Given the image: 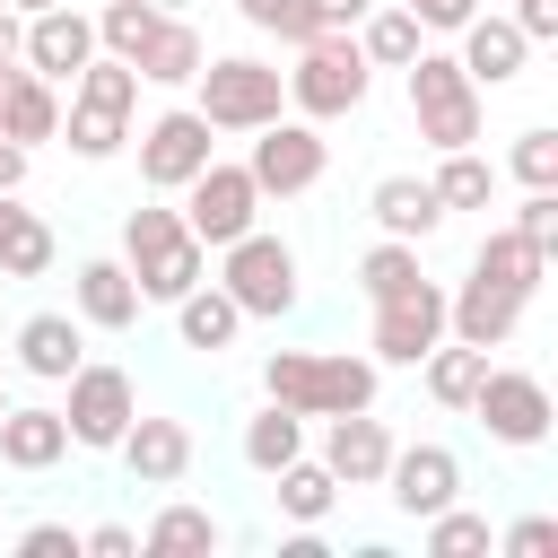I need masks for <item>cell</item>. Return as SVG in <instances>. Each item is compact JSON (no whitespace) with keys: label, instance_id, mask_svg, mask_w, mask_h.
<instances>
[{"label":"cell","instance_id":"7402d4cb","mask_svg":"<svg viewBox=\"0 0 558 558\" xmlns=\"http://www.w3.org/2000/svg\"><path fill=\"white\" fill-rule=\"evenodd\" d=\"M523 61H532V35H523L514 17H471V26H462V70L480 78V96H488V87H514Z\"/></svg>","mask_w":558,"mask_h":558},{"label":"cell","instance_id":"f907efd6","mask_svg":"<svg viewBox=\"0 0 558 558\" xmlns=\"http://www.w3.org/2000/svg\"><path fill=\"white\" fill-rule=\"evenodd\" d=\"M0 410H9V392H0Z\"/></svg>","mask_w":558,"mask_h":558},{"label":"cell","instance_id":"2e32d148","mask_svg":"<svg viewBox=\"0 0 558 558\" xmlns=\"http://www.w3.org/2000/svg\"><path fill=\"white\" fill-rule=\"evenodd\" d=\"M140 305H148V296H140V279H131L122 253H96V262L70 270V314H78L87 331H131Z\"/></svg>","mask_w":558,"mask_h":558},{"label":"cell","instance_id":"ac0fdd59","mask_svg":"<svg viewBox=\"0 0 558 558\" xmlns=\"http://www.w3.org/2000/svg\"><path fill=\"white\" fill-rule=\"evenodd\" d=\"M113 453H122V471H131L140 488H174V480L192 471V427H183V418H148V410H140V418L122 427V445H113Z\"/></svg>","mask_w":558,"mask_h":558},{"label":"cell","instance_id":"ba28073f","mask_svg":"<svg viewBox=\"0 0 558 558\" xmlns=\"http://www.w3.org/2000/svg\"><path fill=\"white\" fill-rule=\"evenodd\" d=\"M183 227L218 253V244H235V235H253L262 227V183H253V166L244 157H209L192 183H183Z\"/></svg>","mask_w":558,"mask_h":558},{"label":"cell","instance_id":"e0dca14e","mask_svg":"<svg viewBox=\"0 0 558 558\" xmlns=\"http://www.w3.org/2000/svg\"><path fill=\"white\" fill-rule=\"evenodd\" d=\"M323 462H331L340 488H384V471H392V427H384L375 410H340V418H323Z\"/></svg>","mask_w":558,"mask_h":558},{"label":"cell","instance_id":"4316f807","mask_svg":"<svg viewBox=\"0 0 558 558\" xmlns=\"http://www.w3.org/2000/svg\"><path fill=\"white\" fill-rule=\"evenodd\" d=\"M418 384H427V401L436 410H471V392L488 384V349H471V340H436L427 357H418Z\"/></svg>","mask_w":558,"mask_h":558},{"label":"cell","instance_id":"f35d334b","mask_svg":"<svg viewBox=\"0 0 558 558\" xmlns=\"http://www.w3.org/2000/svg\"><path fill=\"white\" fill-rule=\"evenodd\" d=\"M235 17H244L253 35H279L288 52H296V44H314V17H305V0H235Z\"/></svg>","mask_w":558,"mask_h":558},{"label":"cell","instance_id":"5b68a950","mask_svg":"<svg viewBox=\"0 0 558 558\" xmlns=\"http://www.w3.org/2000/svg\"><path fill=\"white\" fill-rule=\"evenodd\" d=\"M366 87H375V61L357 52V35H314V44H296L288 113H305V122H340V113L366 105Z\"/></svg>","mask_w":558,"mask_h":558},{"label":"cell","instance_id":"836d02e7","mask_svg":"<svg viewBox=\"0 0 558 558\" xmlns=\"http://www.w3.org/2000/svg\"><path fill=\"white\" fill-rule=\"evenodd\" d=\"M427 183H436V201H445V209H488V201H497V166H488L480 148H445Z\"/></svg>","mask_w":558,"mask_h":558},{"label":"cell","instance_id":"52a82bcc","mask_svg":"<svg viewBox=\"0 0 558 558\" xmlns=\"http://www.w3.org/2000/svg\"><path fill=\"white\" fill-rule=\"evenodd\" d=\"M218 288L244 305V323H279V314H296V244H279V235H235V244H218Z\"/></svg>","mask_w":558,"mask_h":558},{"label":"cell","instance_id":"bcb514c9","mask_svg":"<svg viewBox=\"0 0 558 558\" xmlns=\"http://www.w3.org/2000/svg\"><path fill=\"white\" fill-rule=\"evenodd\" d=\"M506 17H514V26L532 35V44H558V0H514Z\"/></svg>","mask_w":558,"mask_h":558},{"label":"cell","instance_id":"9c48e42d","mask_svg":"<svg viewBox=\"0 0 558 558\" xmlns=\"http://www.w3.org/2000/svg\"><path fill=\"white\" fill-rule=\"evenodd\" d=\"M244 166H253L262 201H296V192H314V183H323V166H331V140H323V122H305V113H279V122H262V131H253Z\"/></svg>","mask_w":558,"mask_h":558},{"label":"cell","instance_id":"9a60e30c","mask_svg":"<svg viewBox=\"0 0 558 558\" xmlns=\"http://www.w3.org/2000/svg\"><path fill=\"white\" fill-rule=\"evenodd\" d=\"M87 61H96V17H87V9L52 0V9H35V17H26V70H44L52 87H70Z\"/></svg>","mask_w":558,"mask_h":558},{"label":"cell","instance_id":"f6af8a7d","mask_svg":"<svg viewBox=\"0 0 558 558\" xmlns=\"http://www.w3.org/2000/svg\"><path fill=\"white\" fill-rule=\"evenodd\" d=\"M78 549H87V558H131L140 532H131V523H96V532H78Z\"/></svg>","mask_w":558,"mask_h":558},{"label":"cell","instance_id":"f546056e","mask_svg":"<svg viewBox=\"0 0 558 558\" xmlns=\"http://www.w3.org/2000/svg\"><path fill=\"white\" fill-rule=\"evenodd\" d=\"M357 52H366L375 70H410V61L427 52V26H418L401 0H375V9H366V26H357Z\"/></svg>","mask_w":558,"mask_h":558},{"label":"cell","instance_id":"83f0119b","mask_svg":"<svg viewBox=\"0 0 558 558\" xmlns=\"http://www.w3.org/2000/svg\"><path fill=\"white\" fill-rule=\"evenodd\" d=\"M471 270H480L488 288L523 296V305H532V288L549 279V262H541V253H532V244H523L514 227H488V235H480V253H471Z\"/></svg>","mask_w":558,"mask_h":558},{"label":"cell","instance_id":"f1b7e54d","mask_svg":"<svg viewBox=\"0 0 558 558\" xmlns=\"http://www.w3.org/2000/svg\"><path fill=\"white\" fill-rule=\"evenodd\" d=\"M52 253H61V235H52L35 209H17V192H9V201H0V279H44Z\"/></svg>","mask_w":558,"mask_h":558},{"label":"cell","instance_id":"4fadbf2b","mask_svg":"<svg viewBox=\"0 0 558 558\" xmlns=\"http://www.w3.org/2000/svg\"><path fill=\"white\" fill-rule=\"evenodd\" d=\"M436 340H445V288H436V279H410L401 296L375 305V331H366L375 366H418Z\"/></svg>","mask_w":558,"mask_h":558},{"label":"cell","instance_id":"60d3db41","mask_svg":"<svg viewBox=\"0 0 558 558\" xmlns=\"http://www.w3.org/2000/svg\"><path fill=\"white\" fill-rule=\"evenodd\" d=\"M497 549H506V558H549V549H558V514H514V523L497 532Z\"/></svg>","mask_w":558,"mask_h":558},{"label":"cell","instance_id":"603a6c76","mask_svg":"<svg viewBox=\"0 0 558 558\" xmlns=\"http://www.w3.org/2000/svg\"><path fill=\"white\" fill-rule=\"evenodd\" d=\"M0 131L17 140V148H35V140H61V87L44 78V70H9L0 78Z\"/></svg>","mask_w":558,"mask_h":558},{"label":"cell","instance_id":"c3c4849f","mask_svg":"<svg viewBox=\"0 0 558 558\" xmlns=\"http://www.w3.org/2000/svg\"><path fill=\"white\" fill-rule=\"evenodd\" d=\"M26 157H35V148H17V140L0 131V192H17V183H26Z\"/></svg>","mask_w":558,"mask_h":558},{"label":"cell","instance_id":"ab89813d","mask_svg":"<svg viewBox=\"0 0 558 558\" xmlns=\"http://www.w3.org/2000/svg\"><path fill=\"white\" fill-rule=\"evenodd\" d=\"M506 227H514L541 262H558V192H523V209H514Z\"/></svg>","mask_w":558,"mask_h":558},{"label":"cell","instance_id":"7a4b0ae2","mask_svg":"<svg viewBox=\"0 0 558 558\" xmlns=\"http://www.w3.org/2000/svg\"><path fill=\"white\" fill-rule=\"evenodd\" d=\"M122 262H131V279H140V296L148 305H174V296H192L201 279H209V244L183 227V209H166V201H140L131 218H122Z\"/></svg>","mask_w":558,"mask_h":558},{"label":"cell","instance_id":"816d5d0a","mask_svg":"<svg viewBox=\"0 0 558 558\" xmlns=\"http://www.w3.org/2000/svg\"><path fill=\"white\" fill-rule=\"evenodd\" d=\"M0 201H9V192H0Z\"/></svg>","mask_w":558,"mask_h":558},{"label":"cell","instance_id":"b9f144b4","mask_svg":"<svg viewBox=\"0 0 558 558\" xmlns=\"http://www.w3.org/2000/svg\"><path fill=\"white\" fill-rule=\"evenodd\" d=\"M401 9H410L427 35H462V26L480 17V0H401Z\"/></svg>","mask_w":558,"mask_h":558},{"label":"cell","instance_id":"7bdbcfd3","mask_svg":"<svg viewBox=\"0 0 558 558\" xmlns=\"http://www.w3.org/2000/svg\"><path fill=\"white\" fill-rule=\"evenodd\" d=\"M17 558H78V532L70 523H26L17 532Z\"/></svg>","mask_w":558,"mask_h":558},{"label":"cell","instance_id":"30bf717a","mask_svg":"<svg viewBox=\"0 0 558 558\" xmlns=\"http://www.w3.org/2000/svg\"><path fill=\"white\" fill-rule=\"evenodd\" d=\"M471 418L488 427V445L532 453V445H549L558 401H549V384H541V375H523V366H488V384L471 392Z\"/></svg>","mask_w":558,"mask_h":558},{"label":"cell","instance_id":"f5cc1de1","mask_svg":"<svg viewBox=\"0 0 558 558\" xmlns=\"http://www.w3.org/2000/svg\"><path fill=\"white\" fill-rule=\"evenodd\" d=\"M0 78H9V70H0Z\"/></svg>","mask_w":558,"mask_h":558},{"label":"cell","instance_id":"277c9868","mask_svg":"<svg viewBox=\"0 0 558 558\" xmlns=\"http://www.w3.org/2000/svg\"><path fill=\"white\" fill-rule=\"evenodd\" d=\"M192 105L209 113V131L253 140L262 122H279V113H288V70H279V61H253V52H218V61H201Z\"/></svg>","mask_w":558,"mask_h":558},{"label":"cell","instance_id":"3957f363","mask_svg":"<svg viewBox=\"0 0 558 558\" xmlns=\"http://www.w3.org/2000/svg\"><path fill=\"white\" fill-rule=\"evenodd\" d=\"M131 113H140V70L113 61V52H96V61L70 78V105H61L70 157H87V166L122 157V148H131Z\"/></svg>","mask_w":558,"mask_h":558},{"label":"cell","instance_id":"ffe728a7","mask_svg":"<svg viewBox=\"0 0 558 558\" xmlns=\"http://www.w3.org/2000/svg\"><path fill=\"white\" fill-rule=\"evenodd\" d=\"M514 323H523V296L488 288L480 270H471L462 288H445V331H453V340H471V349H506Z\"/></svg>","mask_w":558,"mask_h":558},{"label":"cell","instance_id":"7c38bea8","mask_svg":"<svg viewBox=\"0 0 558 558\" xmlns=\"http://www.w3.org/2000/svg\"><path fill=\"white\" fill-rule=\"evenodd\" d=\"M61 418H70V445H78V453H113V445H122V427L140 418V392H131V375H122V366L78 357Z\"/></svg>","mask_w":558,"mask_h":558},{"label":"cell","instance_id":"d6a6232c","mask_svg":"<svg viewBox=\"0 0 558 558\" xmlns=\"http://www.w3.org/2000/svg\"><path fill=\"white\" fill-rule=\"evenodd\" d=\"M270 480H279L270 497H279V514H288V523H323V514L340 506V480H331V462H305V453H296V462H288V471H270Z\"/></svg>","mask_w":558,"mask_h":558},{"label":"cell","instance_id":"d6986e66","mask_svg":"<svg viewBox=\"0 0 558 558\" xmlns=\"http://www.w3.org/2000/svg\"><path fill=\"white\" fill-rule=\"evenodd\" d=\"M0 462L9 471H61L70 462V418L61 410H44V401H9L0 410Z\"/></svg>","mask_w":558,"mask_h":558},{"label":"cell","instance_id":"6da1fadb","mask_svg":"<svg viewBox=\"0 0 558 558\" xmlns=\"http://www.w3.org/2000/svg\"><path fill=\"white\" fill-rule=\"evenodd\" d=\"M262 401H288L296 418L375 410V357H349V349H270L262 357Z\"/></svg>","mask_w":558,"mask_h":558},{"label":"cell","instance_id":"d4e9b609","mask_svg":"<svg viewBox=\"0 0 558 558\" xmlns=\"http://www.w3.org/2000/svg\"><path fill=\"white\" fill-rule=\"evenodd\" d=\"M201 61H209V44H201V26L174 9V17L148 35V52H140L131 70H140V87H192V78H201Z\"/></svg>","mask_w":558,"mask_h":558},{"label":"cell","instance_id":"ee69618b","mask_svg":"<svg viewBox=\"0 0 558 558\" xmlns=\"http://www.w3.org/2000/svg\"><path fill=\"white\" fill-rule=\"evenodd\" d=\"M366 9H375V0H305L314 35H357V26H366Z\"/></svg>","mask_w":558,"mask_h":558},{"label":"cell","instance_id":"8d00e7d4","mask_svg":"<svg viewBox=\"0 0 558 558\" xmlns=\"http://www.w3.org/2000/svg\"><path fill=\"white\" fill-rule=\"evenodd\" d=\"M140 549H157V558H174V549H218V523H209L201 506H157L148 532H140Z\"/></svg>","mask_w":558,"mask_h":558},{"label":"cell","instance_id":"44dd1931","mask_svg":"<svg viewBox=\"0 0 558 558\" xmlns=\"http://www.w3.org/2000/svg\"><path fill=\"white\" fill-rule=\"evenodd\" d=\"M366 218H375L384 235H401V244H427V235L445 227V201H436L427 174H384V183L366 192Z\"/></svg>","mask_w":558,"mask_h":558},{"label":"cell","instance_id":"4dcf8cb0","mask_svg":"<svg viewBox=\"0 0 558 558\" xmlns=\"http://www.w3.org/2000/svg\"><path fill=\"white\" fill-rule=\"evenodd\" d=\"M174 9H183V0H105V9H96V52L140 61V52H148V35H157Z\"/></svg>","mask_w":558,"mask_h":558},{"label":"cell","instance_id":"5bb4252c","mask_svg":"<svg viewBox=\"0 0 558 558\" xmlns=\"http://www.w3.org/2000/svg\"><path fill=\"white\" fill-rule=\"evenodd\" d=\"M384 497H392L410 523H427L436 506H453V497H462V453H453V445H392Z\"/></svg>","mask_w":558,"mask_h":558},{"label":"cell","instance_id":"7dc6e473","mask_svg":"<svg viewBox=\"0 0 558 558\" xmlns=\"http://www.w3.org/2000/svg\"><path fill=\"white\" fill-rule=\"evenodd\" d=\"M17 61H26V9L0 0V70H17Z\"/></svg>","mask_w":558,"mask_h":558},{"label":"cell","instance_id":"681fc988","mask_svg":"<svg viewBox=\"0 0 558 558\" xmlns=\"http://www.w3.org/2000/svg\"><path fill=\"white\" fill-rule=\"evenodd\" d=\"M9 9H26V17H35V9H52V0H9Z\"/></svg>","mask_w":558,"mask_h":558},{"label":"cell","instance_id":"cb8c5ba5","mask_svg":"<svg viewBox=\"0 0 558 558\" xmlns=\"http://www.w3.org/2000/svg\"><path fill=\"white\" fill-rule=\"evenodd\" d=\"M78 314H26L17 323V375H35V384H70L78 375Z\"/></svg>","mask_w":558,"mask_h":558},{"label":"cell","instance_id":"74e56055","mask_svg":"<svg viewBox=\"0 0 558 558\" xmlns=\"http://www.w3.org/2000/svg\"><path fill=\"white\" fill-rule=\"evenodd\" d=\"M506 174H514L523 192H558V131H523V140L506 148Z\"/></svg>","mask_w":558,"mask_h":558},{"label":"cell","instance_id":"d590c367","mask_svg":"<svg viewBox=\"0 0 558 558\" xmlns=\"http://www.w3.org/2000/svg\"><path fill=\"white\" fill-rule=\"evenodd\" d=\"M410 279H427V270H418V244H401V235H384V244H366V253H357V288H366V305H384V296H401Z\"/></svg>","mask_w":558,"mask_h":558},{"label":"cell","instance_id":"8fae6325","mask_svg":"<svg viewBox=\"0 0 558 558\" xmlns=\"http://www.w3.org/2000/svg\"><path fill=\"white\" fill-rule=\"evenodd\" d=\"M209 157H218V131H209L201 105H166V113L140 122V183L148 192H183Z\"/></svg>","mask_w":558,"mask_h":558},{"label":"cell","instance_id":"8992f818","mask_svg":"<svg viewBox=\"0 0 558 558\" xmlns=\"http://www.w3.org/2000/svg\"><path fill=\"white\" fill-rule=\"evenodd\" d=\"M401 78H410V122L436 157L480 140V78L462 70V52H418Z\"/></svg>","mask_w":558,"mask_h":558},{"label":"cell","instance_id":"1f68e13d","mask_svg":"<svg viewBox=\"0 0 558 558\" xmlns=\"http://www.w3.org/2000/svg\"><path fill=\"white\" fill-rule=\"evenodd\" d=\"M296 453H305V418H296L288 401H262V410L244 418V462L270 480V471H288Z\"/></svg>","mask_w":558,"mask_h":558},{"label":"cell","instance_id":"e575fe53","mask_svg":"<svg viewBox=\"0 0 558 558\" xmlns=\"http://www.w3.org/2000/svg\"><path fill=\"white\" fill-rule=\"evenodd\" d=\"M418 549H427V558H480V549H497V532H488V514H471V506L453 497V506H436V514L418 523Z\"/></svg>","mask_w":558,"mask_h":558},{"label":"cell","instance_id":"484cf974","mask_svg":"<svg viewBox=\"0 0 558 558\" xmlns=\"http://www.w3.org/2000/svg\"><path fill=\"white\" fill-rule=\"evenodd\" d=\"M174 331H183V349L218 357V349H235V331H244V305H235L218 279H201L192 296H174Z\"/></svg>","mask_w":558,"mask_h":558}]
</instances>
